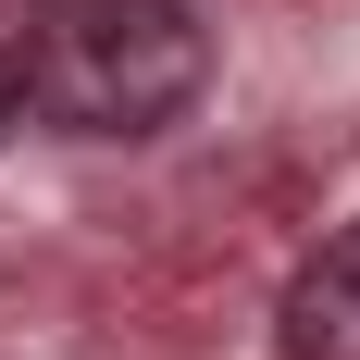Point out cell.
Here are the masks:
<instances>
[{
  "label": "cell",
  "instance_id": "6da1fadb",
  "mask_svg": "<svg viewBox=\"0 0 360 360\" xmlns=\"http://www.w3.org/2000/svg\"><path fill=\"white\" fill-rule=\"evenodd\" d=\"M13 87L63 137H162L212 87V25L186 0H25Z\"/></svg>",
  "mask_w": 360,
  "mask_h": 360
},
{
  "label": "cell",
  "instance_id": "7a4b0ae2",
  "mask_svg": "<svg viewBox=\"0 0 360 360\" xmlns=\"http://www.w3.org/2000/svg\"><path fill=\"white\" fill-rule=\"evenodd\" d=\"M286 360H360V224H335L323 249L286 274Z\"/></svg>",
  "mask_w": 360,
  "mask_h": 360
},
{
  "label": "cell",
  "instance_id": "3957f363",
  "mask_svg": "<svg viewBox=\"0 0 360 360\" xmlns=\"http://www.w3.org/2000/svg\"><path fill=\"white\" fill-rule=\"evenodd\" d=\"M25 124V87H13V37H0V137Z\"/></svg>",
  "mask_w": 360,
  "mask_h": 360
}]
</instances>
